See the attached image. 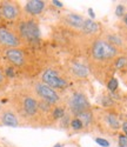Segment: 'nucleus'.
I'll use <instances>...</instances> for the list:
<instances>
[{"mask_svg":"<svg viewBox=\"0 0 127 147\" xmlns=\"http://www.w3.org/2000/svg\"><path fill=\"white\" fill-rule=\"evenodd\" d=\"M119 57V50L104 38L93 39L86 50V65L99 81L107 84L108 68L113 67L114 60Z\"/></svg>","mask_w":127,"mask_h":147,"instance_id":"f257e3e1","label":"nucleus"},{"mask_svg":"<svg viewBox=\"0 0 127 147\" xmlns=\"http://www.w3.org/2000/svg\"><path fill=\"white\" fill-rule=\"evenodd\" d=\"M11 107L14 109L20 122L30 126L44 124L39 109V100L28 87L16 91L11 96Z\"/></svg>","mask_w":127,"mask_h":147,"instance_id":"f03ea898","label":"nucleus"},{"mask_svg":"<svg viewBox=\"0 0 127 147\" xmlns=\"http://www.w3.org/2000/svg\"><path fill=\"white\" fill-rule=\"evenodd\" d=\"M39 80L57 92H65L70 88L71 79L65 69L57 66H47L39 76Z\"/></svg>","mask_w":127,"mask_h":147,"instance_id":"7ed1b4c3","label":"nucleus"},{"mask_svg":"<svg viewBox=\"0 0 127 147\" xmlns=\"http://www.w3.org/2000/svg\"><path fill=\"white\" fill-rule=\"evenodd\" d=\"M16 33L19 35L21 41L25 44H36L40 40V27L38 21L32 17H21L20 20L17 21Z\"/></svg>","mask_w":127,"mask_h":147,"instance_id":"20e7f679","label":"nucleus"},{"mask_svg":"<svg viewBox=\"0 0 127 147\" xmlns=\"http://www.w3.org/2000/svg\"><path fill=\"white\" fill-rule=\"evenodd\" d=\"M28 88L35 95V98L38 100L46 101V102H48L51 105H53V106L61 105V102H62L61 94L59 92H57L55 90L47 86L46 84L41 82L39 79L31 81Z\"/></svg>","mask_w":127,"mask_h":147,"instance_id":"39448f33","label":"nucleus"},{"mask_svg":"<svg viewBox=\"0 0 127 147\" xmlns=\"http://www.w3.org/2000/svg\"><path fill=\"white\" fill-rule=\"evenodd\" d=\"M1 57L7 61V64L12 66L14 69L19 71H26L30 69L31 65V55L27 53V51L22 47L18 48H8V50L1 51Z\"/></svg>","mask_w":127,"mask_h":147,"instance_id":"423d86ee","label":"nucleus"},{"mask_svg":"<svg viewBox=\"0 0 127 147\" xmlns=\"http://www.w3.org/2000/svg\"><path fill=\"white\" fill-rule=\"evenodd\" d=\"M95 126L99 128L100 132L106 134L117 133L121 128V122L118 115L111 109H105V111L99 112L95 115Z\"/></svg>","mask_w":127,"mask_h":147,"instance_id":"0eeeda50","label":"nucleus"},{"mask_svg":"<svg viewBox=\"0 0 127 147\" xmlns=\"http://www.w3.org/2000/svg\"><path fill=\"white\" fill-rule=\"evenodd\" d=\"M66 108L72 113L73 117H77L78 114L91 109V102L88 100L86 94L81 91H73L66 98Z\"/></svg>","mask_w":127,"mask_h":147,"instance_id":"6e6552de","label":"nucleus"},{"mask_svg":"<svg viewBox=\"0 0 127 147\" xmlns=\"http://www.w3.org/2000/svg\"><path fill=\"white\" fill-rule=\"evenodd\" d=\"M65 71L68 74L70 79L80 80V81L81 80H87V78L91 74L86 63H81V61H79L77 59L68 60L67 64H66Z\"/></svg>","mask_w":127,"mask_h":147,"instance_id":"1a4fd4ad","label":"nucleus"},{"mask_svg":"<svg viewBox=\"0 0 127 147\" xmlns=\"http://www.w3.org/2000/svg\"><path fill=\"white\" fill-rule=\"evenodd\" d=\"M0 14L7 22H17L22 17V9L17 1H0Z\"/></svg>","mask_w":127,"mask_h":147,"instance_id":"9d476101","label":"nucleus"},{"mask_svg":"<svg viewBox=\"0 0 127 147\" xmlns=\"http://www.w3.org/2000/svg\"><path fill=\"white\" fill-rule=\"evenodd\" d=\"M24 42L19 38L16 31H12L7 27L0 26V50H8V48L22 47Z\"/></svg>","mask_w":127,"mask_h":147,"instance_id":"9b49d317","label":"nucleus"},{"mask_svg":"<svg viewBox=\"0 0 127 147\" xmlns=\"http://www.w3.org/2000/svg\"><path fill=\"white\" fill-rule=\"evenodd\" d=\"M0 124L3 126H8V127L21 126V122L12 107H3L1 112H0Z\"/></svg>","mask_w":127,"mask_h":147,"instance_id":"f8f14e48","label":"nucleus"},{"mask_svg":"<svg viewBox=\"0 0 127 147\" xmlns=\"http://www.w3.org/2000/svg\"><path fill=\"white\" fill-rule=\"evenodd\" d=\"M84 21H85V18L77 13H66L61 17L62 25H65L70 30L79 31V32L84 25Z\"/></svg>","mask_w":127,"mask_h":147,"instance_id":"ddd939ff","label":"nucleus"},{"mask_svg":"<svg viewBox=\"0 0 127 147\" xmlns=\"http://www.w3.org/2000/svg\"><path fill=\"white\" fill-rule=\"evenodd\" d=\"M101 32V25L93 19H85L84 25L80 30L81 35L92 36V38H99V34Z\"/></svg>","mask_w":127,"mask_h":147,"instance_id":"4468645a","label":"nucleus"},{"mask_svg":"<svg viewBox=\"0 0 127 147\" xmlns=\"http://www.w3.org/2000/svg\"><path fill=\"white\" fill-rule=\"evenodd\" d=\"M46 8V1H43V0H31V1H27L25 4L24 11H25V14L28 16V17H36L41 14L43 12Z\"/></svg>","mask_w":127,"mask_h":147,"instance_id":"2eb2a0df","label":"nucleus"},{"mask_svg":"<svg viewBox=\"0 0 127 147\" xmlns=\"http://www.w3.org/2000/svg\"><path fill=\"white\" fill-rule=\"evenodd\" d=\"M77 117L82 122L84 131H90L93 127H95V114H94V111H93L92 108L88 109V111H85V112L78 114Z\"/></svg>","mask_w":127,"mask_h":147,"instance_id":"dca6fc26","label":"nucleus"},{"mask_svg":"<svg viewBox=\"0 0 127 147\" xmlns=\"http://www.w3.org/2000/svg\"><path fill=\"white\" fill-rule=\"evenodd\" d=\"M106 41H108L112 46H114L116 48H118V50H120V48L124 46V40L120 38L119 35L117 34H113V33H108L106 34V36L104 38Z\"/></svg>","mask_w":127,"mask_h":147,"instance_id":"f3484780","label":"nucleus"},{"mask_svg":"<svg viewBox=\"0 0 127 147\" xmlns=\"http://www.w3.org/2000/svg\"><path fill=\"white\" fill-rule=\"evenodd\" d=\"M70 128H72L75 132H79V131H84V125H82L81 120L78 117H72L71 124H70Z\"/></svg>","mask_w":127,"mask_h":147,"instance_id":"a211bd4d","label":"nucleus"},{"mask_svg":"<svg viewBox=\"0 0 127 147\" xmlns=\"http://www.w3.org/2000/svg\"><path fill=\"white\" fill-rule=\"evenodd\" d=\"M113 67L117 68V69L126 68V67H127V57H125V55H119L116 60H114Z\"/></svg>","mask_w":127,"mask_h":147,"instance_id":"6ab92c4d","label":"nucleus"},{"mask_svg":"<svg viewBox=\"0 0 127 147\" xmlns=\"http://www.w3.org/2000/svg\"><path fill=\"white\" fill-rule=\"evenodd\" d=\"M9 84V79L6 77L5 71L0 67V91H4Z\"/></svg>","mask_w":127,"mask_h":147,"instance_id":"aec40b11","label":"nucleus"},{"mask_svg":"<svg viewBox=\"0 0 127 147\" xmlns=\"http://www.w3.org/2000/svg\"><path fill=\"white\" fill-rule=\"evenodd\" d=\"M71 115L68 113H66L65 115H63L60 120H59V124H60V127L66 129V128H70V124H71Z\"/></svg>","mask_w":127,"mask_h":147,"instance_id":"412c9836","label":"nucleus"},{"mask_svg":"<svg viewBox=\"0 0 127 147\" xmlns=\"http://www.w3.org/2000/svg\"><path fill=\"white\" fill-rule=\"evenodd\" d=\"M106 86H107V88H108L109 92H112V93H113V92H116V91L118 90V86H119L118 80H117L116 78H111V79L107 81Z\"/></svg>","mask_w":127,"mask_h":147,"instance_id":"4be33fe9","label":"nucleus"},{"mask_svg":"<svg viewBox=\"0 0 127 147\" xmlns=\"http://www.w3.org/2000/svg\"><path fill=\"white\" fill-rule=\"evenodd\" d=\"M101 105H103L105 108H111V107H113V105H114L113 98L109 96V95H104L103 99H101Z\"/></svg>","mask_w":127,"mask_h":147,"instance_id":"5701e85b","label":"nucleus"},{"mask_svg":"<svg viewBox=\"0 0 127 147\" xmlns=\"http://www.w3.org/2000/svg\"><path fill=\"white\" fill-rule=\"evenodd\" d=\"M127 145V136L125 134H120L118 138V147H124Z\"/></svg>","mask_w":127,"mask_h":147,"instance_id":"b1692460","label":"nucleus"},{"mask_svg":"<svg viewBox=\"0 0 127 147\" xmlns=\"http://www.w3.org/2000/svg\"><path fill=\"white\" fill-rule=\"evenodd\" d=\"M95 142L99 144L101 147H109L111 146L109 141L106 140V139H104V138H95Z\"/></svg>","mask_w":127,"mask_h":147,"instance_id":"393cba45","label":"nucleus"},{"mask_svg":"<svg viewBox=\"0 0 127 147\" xmlns=\"http://www.w3.org/2000/svg\"><path fill=\"white\" fill-rule=\"evenodd\" d=\"M116 14H117L118 17L122 18V17L126 14V12H125V6H122V5H119V6H117V9H116Z\"/></svg>","mask_w":127,"mask_h":147,"instance_id":"a878e982","label":"nucleus"},{"mask_svg":"<svg viewBox=\"0 0 127 147\" xmlns=\"http://www.w3.org/2000/svg\"><path fill=\"white\" fill-rule=\"evenodd\" d=\"M121 128L124 131V134L125 136H127V121H124L122 124H121Z\"/></svg>","mask_w":127,"mask_h":147,"instance_id":"bb28decb","label":"nucleus"},{"mask_svg":"<svg viewBox=\"0 0 127 147\" xmlns=\"http://www.w3.org/2000/svg\"><path fill=\"white\" fill-rule=\"evenodd\" d=\"M52 4L55 5V6H58V7H62V4L60 1H58V0H54V1H52Z\"/></svg>","mask_w":127,"mask_h":147,"instance_id":"cd10ccee","label":"nucleus"},{"mask_svg":"<svg viewBox=\"0 0 127 147\" xmlns=\"http://www.w3.org/2000/svg\"><path fill=\"white\" fill-rule=\"evenodd\" d=\"M88 13H90V16L92 17V19L94 20V18H95V16H94V13H93V9H92V8H90V9H88Z\"/></svg>","mask_w":127,"mask_h":147,"instance_id":"c85d7f7f","label":"nucleus"},{"mask_svg":"<svg viewBox=\"0 0 127 147\" xmlns=\"http://www.w3.org/2000/svg\"><path fill=\"white\" fill-rule=\"evenodd\" d=\"M122 21H124V24H125V25L127 26V13H126V14L122 17Z\"/></svg>","mask_w":127,"mask_h":147,"instance_id":"c756f323","label":"nucleus"},{"mask_svg":"<svg viewBox=\"0 0 127 147\" xmlns=\"http://www.w3.org/2000/svg\"><path fill=\"white\" fill-rule=\"evenodd\" d=\"M53 147H62V144H57V145H54Z\"/></svg>","mask_w":127,"mask_h":147,"instance_id":"7c9ffc66","label":"nucleus"},{"mask_svg":"<svg viewBox=\"0 0 127 147\" xmlns=\"http://www.w3.org/2000/svg\"><path fill=\"white\" fill-rule=\"evenodd\" d=\"M3 107H4V106L1 105V102H0V112H1V109H3Z\"/></svg>","mask_w":127,"mask_h":147,"instance_id":"2f4dec72","label":"nucleus"},{"mask_svg":"<svg viewBox=\"0 0 127 147\" xmlns=\"http://www.w3.org/2000/svg\"><path fill=\"white\" fill-rule=\"evenodd\" d=\"M3 21V18H1V14H0V22H1Z\"/></svg>","mask_w":127,"mask_h":147,"instance_id":"473e14b6","label":"nucleus"},{"mask_svg":"<svg viewBox=\"0 0 127 147\" xmlns=\"http://www.w3.org/2000/svg\"><path fill=\"white\" fill-rule=\"evenodd\" d=\"M124 147H127V145H126V146H124Z\"/></svg>","mask_w":127,"mask_h":147,"instance_id":"72a5a7b5","label":"nucleus"}]
</instances>
